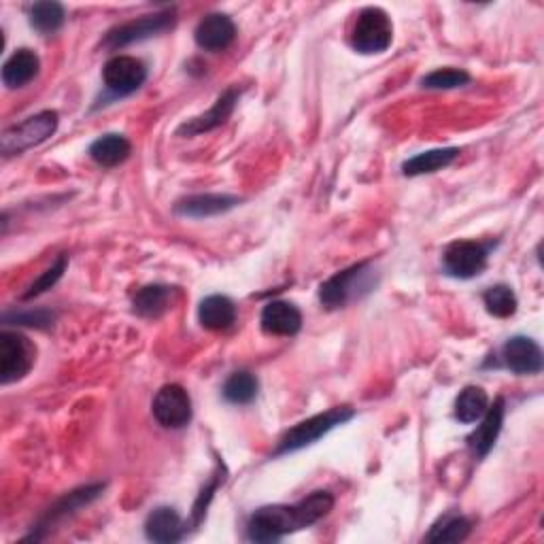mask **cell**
<instances>
[{"instance_id":"obj_1","label":"cell","mask_w":544,"mask_h":544,"mask_svg":"<svg viewBox=\"0 0 544 544\" xmlns=\"http://www.w3.org/2000/svg\"><path fill=\"white\" fill-rule=\"evenodd\" d=\"M334 508L330 491H313L296 504H272L255 510L247 523V538L253 542H277L287 534L311 527Z\"/></svg>"},{"instance_id":"obj_2","label":"cell","mask_w":544,"mask_h":544,"mask_svg":"<svg viewBox=\"0 0 544 544\" xmlns=\"http://www.w3.org/2000/svg\"><path fill=\"white\" fill-rule=\"evenodd\" d=\"M353 417H355V411L351 406H336L326 413H319L311 419L300 421L292 430H287L285 436L279 440L275 455H287V453L300 451L304 447H311L313 442H317L321 436H326L328 432L338 428V425L351 421Z\"/></svg>"},{"instance_id":"obj_3","label":"cell","mask_w":544,"mask_h":544,"mask_svg":"<svg viewBox=\"0 0 544 544\" xmlns=\"http://www.w3.org/2000/svg\"><path fill=\"white\" fill-rule=\"evenodd\" d=\"M394 41V24L381 7H366L357 13L351 30V47L360 54H383Z\"/></svg>"},{"instance_id":"obj_4","label":"cell","mask_w":544,"mask_h":544,"mask_svg":"<svg viewBox=\"0 0 544 544\" xmlns=\"http://www.w3.org/2000/svg\"><path fill=\"white\" fill-rule=\"evenodd\" d=\"M370 262L353 264L345 270L336 272L319 287V300L328 311L343 309L349 302L360 298L364 292H370Z\"/></svg>"},{"instance_id":"obj_5","label":"cell","mask_w":544,"mask_h":544,"mask_svg":"<svg viewBox=\"0 0 544 544\" xmlns=\"http://www.w3.org/2000/svg\"><path fill=\"white\" fill-rule=\"evenodd\" d=\"M60 117L56 111H41L24 119L22 124L13 128H7L0 136V149H3L5 156H17V153H24L30 147H37L45 143L47 139L56 134Z\"/></svg>"},{"instance_id":"obj_6","label":"cell","mask_w":544,"mask_h":544,"mask_svg":"<svg viewBox=\"0 0 544 544\" xmlns=\"http://www.w3.org/2000/svg\"><path fill=\"white\" fill-rule=\"evenodd\" d=\"M37 349L20 332L5 330L0 334V381L3 385L24 379L34 366Z\"/></svg>"},{"instance_id":"obj_7","label":"cell","mask_w":544,"mask_h":544,"mask_svg":"<svg viewBox=\"0 0 544 544\" xmlns=\"http://www.w3.org/2000/svg\"><path fill=\"white\" fill-rule=\"evenodd\" d=\"M177 17L175 11H162V13H153V15H143L139 20L126 22L122 26H117L113 30H109L105 45L111 49H119L126 47L132 43L139 41H147L151 37H160V34L168 32L170 28L175 26Z\"/></svg>"},{"instance_id":"obj_8","label":"cell","mask_w":544,"mask_h":544,"mask_svg":"<svg viewBox=\"0 0 544 544\" xmlns=\"http://www.w3.org/2000/svg\"><path fill=\"white\" fill-rule=\"evenodd\" d=\"M447 275L455 279H474L489 264V245L479 241H455L442 253Z\"/></svg>"},{"instance_id":"obj_9","label":"cell","mask_w":544,"mask_h":544,"mask_svg":"<svg viewBox=\"0 0 544 544\" xmlns=\"http://www.w3.org/2000/svg\"><path fill=\"white\" fill-rule=\"evenodd\" d=\"M151 413L162 428L181 430L192 421V398L181 385H164L153 398Z\"/></svg>"},{"instance_id":"obj_10","label":"cell","mask_w":544,"mask_h":544,"mask_svg":"<svg viewBox=\"0 0 544 544\" xmlns=\"http://www.w3.org/2000/svg\"><path fill=\"white\" fill-rule=\"evenodd\" d=\"M102 81L113 96H130L147 81V66L132 56H115L102 68Z\"/></svg>"},{"instance_id":"obj_11","label":"cell","mask_w":544,"mask_h":544,"mask_svg":"<svg viewBox=\"0 0 544 544\" xmlns=\"http://www.w3.org/2000/svg\"><path fill=\"white\" fill-rule=\"evenodd\" d=\"M105 491V485L102 483H96V485H85V487H79L71 493H66V496L62 500L56 502V506H51L49 508V513L41 519L39 527H37V534H30L26 540H41L45 536V532L51 530V525H56L68 517H73L75 513H79V510L83 506H88L92 504L100 493Z\"/></svg>"},{"instance_id":"obj_12","label":"cell","mask_w":544,"mask_h":544,"mask_svg":"<svg viewBox=\"0 0 544 544\" xmlns=\"http://www.w3.org/2000/svg\"><path fill=\"white\" fill-rule=\"evenodd\" d=\"M502 362L515 374H540L544 368L542 349L530 336H513L508 338L502 347Z\"/></svg>"},{"instance_id":"obj_13","label":"cell","mask_w":544,"mask_h":544,"mask_svg":"<svg viewBox=\"0 0 544 544\" xmlns=\"http://www.w3.org/2000/svg\"><path fill=\"white\" fill-rule=\"evenodd\" d=\"M194 39L200 49L213 51V54H217V51H224L234 43L236 24L232 22V17L226 13L204 15L196 26Z\"/></svg>"},{"instance_id":"obj_14","label":"cell","mask_w":544,"mask_h":544,"mask_svg":"<svg viewBox=\"0 0 544 544\" xmlns=\"http://www.w3.org/2000/svg\"><path fill=\"white\" fill-rule=\"evenodd\" d=\"M504 415H506V404H504V398H496V402H493L487 413L481 417V425L476 428L470 438H468V445L472 449V453L483 459L489 455V451L493 449V445L498 442V436L502 432V425H504Z\"/></svg>"},{"instance_id":"obj_15","label":"cell","mask_w":544,"mask_h":544,"mask_svg":"<svg viewBox=\"0 0 544 544\" xmlns=\"http://www.w3.org/2000/svg\"><path fill=\"white\" fill-rule=\"evenodd\" d=\"M238 94H241V92H238L236 88L226 90L224 94H221V96L217 98V102H215V105H213L207 113H202V115L190 119V122H185V124L177 130V134H179V136H196V134L209 132V130L219 128L221 124H226L228 119H230V115H232L234 109H236Z\"/></svg>"},{"instance_id":"obj_16","label":"cell","mask_w":544,"mask_h":544,"mask_svg":"<svg viewBox=\"0 0 544 544\" xmlns=\"http://www.w3.org/2000/svg\"><path fill=\"white\" fill-rule=\"evenodd\" d=\"M260 323L262 330L270 336H294L302 328V313L292 302L275 300L264 306Z\"/></svg>"},{"instance_id":"obj_17","label":"cell","mask_w":544,"mask_h":544,"mask_svg":"<svg viewBox=\"0 0 544 544\" xmlns=\"http://www.w3.org/2000/svg\"><path fill=\"white\" fill-rule=\"evenodd\" d=\"M187 534V523L181 519L175 508L158 506L153 508L145 521V536L151 542L170 544L179 542Z\"/></svg>"},{"instance_id":"obj_18","label":"cell","mask_w":544,"mask_h":544,"mask_svg":"<svg viewBox=\"0 0 544 544\" xmlns=\"http://www.w3.org/2000/svg\"><path fill=\"white\" fill-rule=\"evenodd\" d=\"M241 204V198L230 196V194H196V196H187L175 204V213L183 217H194V219H204V217H215L221 213H228L234 207Z\"/></svg>"},{"instance_id":"obj_19","label":"cell","mask_w":544,"mask_h":544,"mask_svg":"<svg viewBox=\"0 0 544 544\" xmlns=\"http://www.w3.org/2000/svg\"><path fill=\"white\" fill-rule=\"evenodd\" d=\"M41 71V60L32 49H17L3 66V83L11 90L24 88Z\"/></svg>"},{"instance_id":"obj_20","label":"cell","mask_w":544,"mask_h":544,"mask_svg":"<svg viewBox=\"0 0 544 544\" xmlns=\"http://www.w3.org/2000/svg\"><path fill=\"white\" fill-rule=\"evenodd\" d=\"M198 319L200 326L207 330H228L236 321V306L228 296H207L198 306Z\"/></svg>"},{"instance_id":"obj_21","label":"cell","mask_w":544,"mask_h":544,"mask_svg":"<svg viewBox=\"0 0 544 544\" xmlns=\"http://www.w3.org/2000/svg\"><path fill=\"white\" fill-rule=\"evenodd\" d=\"M175 298V287L168 285H147L136 292L132 300V309L136 315L145 319H158L162 317Z\"/></svg>"},{"instance_id":"obj_22","label":"cell","mask_w":544,"mask_h":544,"mask_svg":"<svg viewBox=\"0 0 544 544\" xmlns=\"http://www.w3.org/2000/svg\"><path fill=\"white\" fill-rule=\"evenodd\" d=\"M130 151L132 145L124 134H105L90 145V158L102 168H113L126 162Z\"/></svg>"},{"instance_id":"obj_23","label":"cell","mask_w":544,"mask_h":544,"mask_svg":"<svg viewBox=\"0 0 544 544\" xmlns=\"http://www.w3.org/2000/svg\"><path fill=\"white\" fill-rule=\"evenodd\" d=\"M459 158L457 147H445V149H430L413 156L402 164V173L406 177H419V175H430L436 170H442L451 166Z\"/></svg>"},{"instance_id":"obj_24","label":"cell","mask_w":544,"mask_h":544,"mask_svg":"<svg viewBox=\"0 0 544 544\" xmlns=\"http://www.w3.org/2000/svg\"><path fill=\"white\" fill-rule=\"evenodd\" d=\"M487 408H489L487 391L483 387L470 385L464 391H459V396L455 400V419L466 425L476 423L487 413Z\"/></svg>"},{"instance_id":"obj_25","label":"cell","mask_w":544,"mask_h":544,"mask_svg":"<svg viewBox=\"0 0 544 544\" xmlns=\"http://www.w3.org/2000/svg\"><path fill=\"white\" fill-rule=\"evenodd\" d=\"M258 389H260V383H258V379H255V374L241 370V372H234L232 377L224 383V398L230 404L245 406L255 400V396H258Z\"/></svg>"},{"instance_id":"obj_26","label":"cell","mask_w":544,"mask_h":544,"mask_svg":"<svg viewBox=\"0 0 544 544\" xmlns=\"http://www.w3.org/2000/svg\"><path fill=\"white\" fill-rule=\"evenodd\" d=\"M30 26L41 34H54L64 26L66 11L60 3H34L30 7Z\"/></svg>"},{"instance_id":"obj_27","label":"cell","mask_w":544,"mask_h":544,"mask_svg":"<svg viewBox=\"0 0 544 544\" xmlns=\"http://www.w3.org/2000/svg\"><path fill=\"white\" fill-rule=\"evenodd\" d=\"M483 302H485L487 313L493 317H500V319L515 315L517 306H519V300L513 292V287H508L504 283L489 287L487 292L483 294Z\"/></svg>"},{"instance_id":"obj_28","label":"cell","mask_w":544,"mask_h":544,"mask_svg":"<svg viewBox=\"0 0 544 544\" xmlns=\"http://www.w3.org/2000/svg\"><path fill=\"white\" fill-rule=\"evenodd\" d=\"M470 530H472V523L466 517L447 515L432 527V532L425 536V540L428 542H462L468 538Z\"/></svg>"},{"instance_id":"obj_29","label":"cell","mask_w":544,"mask_h":544,"mask_svg":"<svg viewBox=\"0 0 544 544\" xmlns=\"http://www.w3.org/2000/svg\"><path fill=\"white\" fill-rule=\"evenodd\" d=\"M470 83V75L462 68H438V71L425 75L421 85L425 90H455Z\"/></svg>"},{"instance_id":"obj_30","label":"cell","mask_w":544,"mask_h":544,"mask_svg":"<svg viewBox=\"0 0 544 544\" xmlns=\"http://www.w3.org/2000/svg\"><path fill=\"white\" fill-rule=\"evenodd\" d=\"M66 266H68V258L62 253L60 258L56 260V264H54V266H49V268L43 272V275L28 287V292L24 294V300H32V298H37V296L49 292V289L54 287V285L62 279Z\"/></svg>"},{"instance_id":"obj_31","label":"cell","mask_w":544,"mask_h":544,"mask_svg":"<svg viewBox=\"0 0 544 544\" xmlns=\"http://www.w3.org/2000/svg\"><path fill=\"white\" fill-rule=\"evenodd\" d=\"M56 315L47 311V309H37V311H26V313H7L5 323L11 326V323H17V326H28V328H39L45 330L54 323Z\"/></svg>"}]
</instances>
